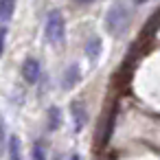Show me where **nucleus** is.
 Instances as JSON below:
<instances>
[{
	"label": "nucleus",
	"mask_w": 160,
	"mask_h": 160,
	"mask_svg": "<svg viewBox=\"0 0 160 160\" xmlns=\"http://www.w3.org/2000/svg\"><path fill=\"white\" fill-rule=\"evenodd\" d=\"M79 5H88V2H92V0H77Z\"/></svg>",
	"instance_id": "nucleus-14"
},
{
	"label": "nucleus",
	"mask_w": 160,
	"mask_h": 160,
	"mask_svg": "<svg viewBox=\"0 0 160 160\" xmlns=\"http://www.w3.org/2000/svg\"><path fill=\"white\" fill-rule=\"evenodd\" d=\"M70 160H81V156H79V153H72V156H70Z\"/></svg>",
	"instance_id": "nucleus-13"
},
{
	"label": "nucleus",
	"mask_w": 160,
	"mask_h": 160,
	"mask_svg": "<svg viewBox=\"0 0 160 160\" xmlns=\"http://www.w3.org/2000/svg\"><path fill=\"white\" fill-rule=\"evenodd\" d=\"M44 35H46V42L53 44V46H59L64 44L66 40V20L62 16V11H51L46 16V24H44Z\"/></svg>",
	"instance_id": "nucleus-2"
},
{
	"label": "nucleus",
	"mask_w": 160,
	"mask_h": 160,
	"mask_svg": "<svg viewBox=\"0 0 160 160\" xmlns=\"http://www.w3.org/2000/svg\"><path fill=\"white\" fill-rule=\"evenodd\" d=\"M79 81V66H68L66 68V72H64V79H62V86H64V90H70L75 83Z\"/></svg>",
	"instance_id": "nucleus-7"
},
{
	"label": "nucleus",
	"mask_w": 160,
	"mask_h": 160,
	"mask_svg": "<svg viewBox=\"0 0 160 160\" xmlns=\"http://www.w3.org/2000/svg\"><path fill=\"white\" fill-rule=\"evenodd\" d=\"M16 0H0V24H7L13 18Z\"/></svg>",
	"instance_id": "nucleus-6"
},
{
	"label": "nucleus",
	"mask_w": 160,
	"mask_h": 160,
	"mask_svg": "<svg viewBox=\"0 0 160 160\" xmlns=\"http://www.w3.org/2000/svg\"><path fill=\"white\" fill-rule=\"evenodd\" d=\"M127 24H129V11H127V7L118 0V2H114L108 9V13H105V29H108L110 35L121 38L127 31Z\"/></svg>",
	"instance_id": "nucleus-1"
},
{
	"label": "nucleus",
	"mask_w": 160,
	"mask_h": 160,
	"mask_svg": "<svg viewBox=\"0 0 160 160\" xmlns=\"http://www.w3.org/2000/svg\"><path fill=\"white\" fill-rule=\"evenodd\" d=\"M86 55H88L90 62H97V59H99V55H101V38L92 35V38L86 42Z\"/></svg>",
	"instance_id": "nucleus-5"
},
{
	"label": "nucleus",
	"mask_w": 160,
	"mask_h": 160,
	"mask_svg": "<svg viewBox=\"0 0 160 160\" xmlns=\"http://www.w3.org/2000/svg\"><path fill=\"white\" fill-rule=\"evenodd\" d=\"M40 75H42V70H40V62H38L35 57H27L24 64H22V77H24V81L33 86V83L40 81Z\"/></svg>",
	"instance_id": "nucleus-3"
},
{
	"label": "nucleus",
	"mask_w": 160,
	"mask_h": 160,
	"mask_svg": "<svg viewBox=\"0 0 160 160\" xmlns=\"http://www.w3.org/2000/svg\"><path fill=\"white\" fill-rule=\"evenodd\" d=\"M31 156H33V160H46V149H44V145H42V142H35Z\"/></svg>",
	"instance_id": "nucleus-10"
},
{
	"label": "nucleus",
	"mask_w": 160,
	"mask_h": 160,
	"mask_svg": "<svg viewBox=\"0 0 160 160\" xmlns=\"http://www.w3.org/2000/svg\"><path fill=\"white\" fill-rule=\"evenodd\" d=\"M51 132H55V129H59L62 127V110L59 108H51L48 110V125H46Z\"/></svg>",
	"instance_id": "nucleus-9"
},
{
	"label": "nucleus",
	"mask_w": 160,
	"mask_h": 160,
	"mask_svg": "<svg viewBox=\"0 0 160 160\" xmlns=\"http://www.w3.org/2000/svg\"><path fill=\"white\" fill-rule=\"evenodd\" d=\"M7 149V132H5V121L0 116V153Z\"/></svg>",
	"instance_id": "nucleus-11"
},
{
	"label": "nucleus",
	"mask_w": 160,
	"mask_h": 160,
	"mask_svg": "<svg viewBox=\"0 0 160 160\" xmlns=\"http://www.w3.org/2000/svg\"><path fill=\"white\" fill-rule=\"evenodd\" d=\"M70 114H72V121H75V129L77 132H81L83 129V125H86V108L79 103V101H75V103H70Z\"/></svg>",
	"instance_id": "nucleus-4"
},
{
	"label": "nucleus",
	"mask_w": 160,
	"mask_h": 160,
	"mask_svg": "<svg viewBox=\"0 0 160 160\" xmlns=\"http://www.w3.org/2000/svg\"><path fill=\"white\" fill-rule=\"evenodd\" d=\"M7 153H9V160H22V145L18 136H11L7 140Z\"/></svg>",
	"instance_id": "nucleus-8"
},
{
	"label": "nucleus",
	"mask_w": 160,
	"mask_h": 160,
	"mask_svg": "<svg viewBox=\"0 0 160 160\" xmlns=\"http://www.w3.org/2000/svg\"><path fill=\"white\" fill-rule=\"evenodd\" d=\"M136 5H142V2H149V0H134Z\"/></svg>",
	"instance_id": "nucleus-15"
},
{
	"label": "nucleus",
	"mask_w": 160,
	"mask_h": 160,
	"mask_svg": "<svg viewBox=\"0 0 160 160\" xmlns=\"http://www.w3.org/2000/svg\"><path fill=\"white\" fill-rule=\"evenodd\" d=\"M5 46H7V29L2 24V27H0V57L5 55Z\"/></svg>",
	"instance_id": "nucleus-12"
}]
</instances>
